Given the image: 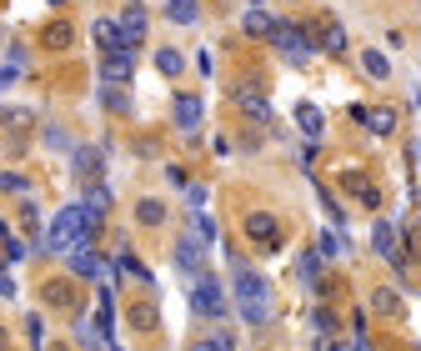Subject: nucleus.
Segmentation results:
<instances>
[{
    "label": "nucleus",
    "mask_w": 421,
    "mask_h": 351,
    "mask_svg": "<svg viewBox=\"0 0 421 351\" xmlns=\"http://www.w3.org/2000/svg\"><path fill=\"white\" fill-rule=\"evenodd\" d=\"M231 291H236V301H241V321L246 326H266L271 321V286L236 256H231Z\"/></svg>",
    "instance_id": "nucleus-1"
},
{
    "label": "nucleus",
    "mask_w": 421,
    "mask_h": 351,
    "mask_svg": "<svg viewBox=\"0 0 421 351\" xmlns=\"http://www.w3.org/2000/svg\"><path fill=\"white\" fill-rule=\"evenodd\" d=\"M91 226H96V216L86 211V206H66V211H55L51 231H46V246H51V251H60V256H66L71 246L91 241Z\"/></svg>",
    "instance_id": "nucleus-2"
},
{
    "label": "nucleus",
    "mask_w": 421,
    "mask_h": 351,
    "mask_svg": "<svg viewBox=\"0 0 421 351\" xmlns=\"http://www.w3.org/2000/svg\"><path fill=\"white\" fill-rule=\"evenodd\" d=\"M191 306L201 316H226V291H221V281H210L196 271V291H191Z\"/></svg>",
    "instance_id": "nucleus-3"
},
{
    "label": "nucleus",
    "mask_w": 421,
    "mask_h": 351,
    "mask_svg": "<svg viewBox=\"0 0 421 351\" xmlns=\"http://www.w3.org/2000/svg\"><path fill=\"white\" fill-rule=\"evenodd\" d=\"M271 30V40H276V46L291 55V60H301V55H311V40H301L296 30H291V26H266Z\"/></svg>",
    "instance_id": "nucleus-4"
},
{
    "label": "nucleus",
    "mask_w": 421,
    "mask_h": 351,
    "mask_svg": "<svg viewBox=\"0 0 421 351\" xmlns=\"http://www.w3.org/2000/svg\"><path fill=\"white\" fill-rule=\"evenodd\" d=\"M371 241H376V251H382L386 261H402V231H396L391 221H382V226H376V231H371Z\"/></svg>",
    "instance_id": "nucleus-5"
},
{
    "label": "nucleus",
    "mask_w": 421,
    "mask_h": 351,
    "mask_svg": "<svg viewBox=\"0 0 421 351\" xmlns=\"http://www.w3.org/2000/svg\"><path fill=\"white\" fill-rule=\"evenodd\" d=\"M66 261H71V271H75V276H100V261H96V251H91V241L71 246Z\"/></svg>",
    "instance_id": "nucleus-6"
},
{
    "label": "nucleus",
    "mask_w": 421,
    "mask_h": 351,
    "mask_svg": "<svg viewBox=\"0 0 421 351\" xmlns=\"http://www.w3.org/2000/svg\"><path fill=\"white\" fill-rule=\"evenodd\" d=\"M246 231H251V241H261V246H276V241H281L276 216H251V221H246Z\"/></svg>",
    "instance_id": "nucleus-7"
},
{
    "label": "nucleus",
    "mask_w": 421,
    "mask_h": 351,
    "mask_svg": "<svg viewBox=\"0 0 421 351\" xmlns=\"http://www.w3.org/2000/svg\"><path fill=\"white\" fill-rule=\"evenodd\" d=\"M176 266H181V271H191V276L201 271V241L196 236H181L176 241Z\"/></svg>",
    "instance_id": "nucleus-8"
},
{
    "label": "nucleus",
    "mask_w": 421,
    "mask_h": 351,
    "mask_svg": "<svg viewBox=\"0 0 421 351\" xmlns=\"http://www.w3.org/2000/svg\"><path fill=\"white\" fill-rule=\"evenodd\" d=\"M236 100H241V111H246V116H256V120H271V100H261V96H251V91H241Z\"/></svg>",
    "instance_id": "nucleus-9"
},
{
    "label": "nucleus",
    "mask_w": 421,
    "mask_h": 351,
    "mask_svg": "<svg viewBox=\"0 0 421 351\" xmlns=\"http://www.w3.org/2000/svg\"><path fill=\"white\" fill-rule=\"evenodd\" d=\"M96 171H100V151L80 146V151H75V176H96Z\"/></svg>",
    "instance_id": "nucleus-10"
},
{
    "label": "nucleus",
    "mask_w": 421,
    "mask_h": 351,
    "mask_svg": "<svg viewBox=\"0 0 421 351\" xmlns=\"http://www.w3.org/2000/svg\"><path fill=\"white\" fill-rule=\"evenodd\" d=\"M296 120H301V131L316 141V136H321V126H326V120H321V111H316V106H301L296 111Z\"/></svg>",
    "instance_id": "nucleus-11"
},
{
    "label": "nucleus",
    "mask_w": 421,
    "mask_h": 351,
    "mask_svg": "<svg viewBox=\"0 0 421 351\" xmlns=\"http://www.w3.org/2000/svg\"><path fill=\"white\" fill-rule=\"evenodd\" d=\"M141 35H145V20H141V10H131V15H125V51H136Z\"/></svg>",
    "instance_id": "nucleus-12"
},
{
    "label": "nucleus",
    "mask_w": 421,
    "mask_h": 351,
    "mask_svg": "<svg viewBox=\"0 0 421 351\" xmlns=\"http://www.w3.org/2000/svg\"><path fill=\"white\" fill-rule=\"evenodd\" d=\"M96 35H100V46H105V55H111V51H125V40H120V30L111 26V20H100V26H96Z\"/></svg>",
    "instance_id": "nucleus-13"
},
{
    "label": "nucleus",
    "mask_w": 421,
    "mask_h": 351,
    "mask_svg": "<svg viewBox=\"0 0 421 351\" xmlns=\"http://www.w3.org/2000/svg\"><path fill=\"white\" fill-rule=\"evenodd\" d=\"M176 120H181L186 131H191L196 120H201V100H176Z\"/></svg>",
    "instance_id": "nucleus-14"
},
{
    "label": "nucleus",
    "mask_w": 421,
    "mask_h": 351,
    "mask_svg": "<svg viewBox=\"0 0 421 351\" xmlns=\"http://www.w3.org/2000/svg\"><path fill=\"white\" fill-rule=\"evenodd\" d=\"M86 211L91 216H105V211H111V191H91L86 196Z\"/></svg>",
    "instance_id": "nucleus-15"
},
{
    "label": "nucleus",
    "mask_w": 421,
    "mask_h": 351,
    "mask_svg": "<svg viewBox=\"0 0 421 351\" xmlns=\"http://www.w3.org/2000/svg\"><path fill=\"white\" fill-rule=\"evenodd\" d=\"M136 216H141L145 226H156V221H161L165 211H161V201H141V206H136Z\"/></svg>",
    "instance_id": "nucleus-16"
},
{
    "label": "nucleus",
    "mask_w": 421,
    "mask_h": 351,
    "mask_svg": "<svg viewBox=\"0 0 421 351\" xmlns=\"http://www.w3.org/2000/svg\"><path fill=\"white\" fill-rule=\"evenodd\" d=\"M341 251H346L341 231H326V236H321V256H341Z\"/></svg>",
    "instance_id": "nucleus-17"
},
{
    "label": "nucleus",
    "mask_w": 421,
    "mask_h": 351,
    "mask_svg": "<svg viewBox=\"0 0 421 351\" xmlns=\"http://www.w3.org/2000/svg\"><path fill=\"white\" fill-rule=\"evenodd\" d=\"M361 120H366L371 131H382V136H386V131L396 126V120H391V111H376V116H361Z\"/></svg>",
    "instance_id": "nucleus-18"
},
{
    "label": "nucleus",
    "mask_w": 421,
    "mask_h": 351,
    "mask_svg": "<svg viewBox=\"0 0 421 351\" xmlns=\"http://www.w3.org/2000/svg\"><path fill=\"white\" fill-rule=\"evenodd\" d=\"M366 71H371L376 80H386V75H391V66H386V60L376 55V51H366Z\"/></svg>",
    "instance_id": "nucleus-19"
},
{
    "label": "nucleus",
    "mask_w": 421,
    "mask_h": 351,
    "mask_svg": "<svg viewBox=\"0 0 421 351\" xmlns=\"http://www.w3.org/2000/svg\"><path fill=\"white\" fill-rule=\"evenodd\" d=\"M156 66H161L165 75H176V71H181V55H176V51H161V55H156Z\"/></svg>",
    "instance_id": "nucleus-20"
},
{
    "label": "nucleus",
    "mask_w": 421,
    "mask_h": 351,
    "mask_svg": "<svg viewBox=\"0 0 421 351\" xmlns=\"http://www.w3.org/2000/svg\"><path fill=\"white\" fill-rule=\"evenodd\" d=\"M171 15L176 20H196V0H171Z\"/></svg>",
    "instance_id": "nucleus-21"
},
{
    "label": "nucleus",
    "mask_w": 421,
    "mask_h": 351,
    "mask_svg": "<svg viewBox=\"0 0 421 351\" xmlns=\"http://www.w3.org/2000/svg\"><path fill=\"white\" fill-rule=\"evenodd\" d=\"M301 276H306V281H316V276H321V261H316V256H311V251H306V256H301Z\"/></svg>",
    "instance_id": "nucleus-22"
},
{
    "label": "nucleus",
    "mask_w": 421,
    "mask_h": 351,
    "mask_svg": "<svg viewBox=\"0 0 421 351\" xmlns=\"http://www.w3.org/2000/svg\"><path fill=\"white\" fill-rule=\"evenodd\" d=\"M341 46H346V35H341V26H331V30H326V51H341Z\"/></svg>",
    "instance_id": "nucleus-23"
},
{
    "label": "nucleus",
    "mask_w": 421,
    "mask_h": 351,
    "mask_svg": "<svg viewBox=\"0 0 421 351\" xmlns=\"http://www.w3.org/2000/svg\"><path fill=\"white\" fill-rule=\"evenodd\" d=\"M0 296H10V276L6 271H0Z\"/></svg>",
    "instance_id": "nucleus-24"
}]
</instances>
